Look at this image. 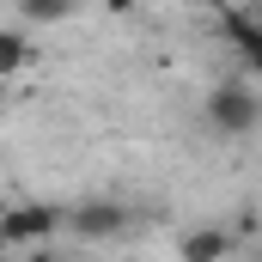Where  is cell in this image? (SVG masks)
I'll list each match as a JSON object with an SVG mask.
<instances>
[{
    "instance_id": "1",
    "label": "cell",
    "mask_w": 262,
    "mask_h": 262,
    "mask_svg": "<svg viewBox=\"0 0 262 262\" xmlns=\"http://www.w3.org/2000/svg\"><path fill=\"white\" fill-rule=\"evenodd\" d=\"M61 226H67V213L49 207V201H6V213H0V250H12V244L43 250Z\"/></svg>"
},
{
    "instance_id": "2",
    "label": "cell",
    "mask_w": 262,
    "mask_h": 262,
    "mask_svg": "<svg viewBox=\"0 0 262 262\" xmlns=\"http://www.w3.org/2000/svg\"><path fill=\"white\" fill-rule=\"evenodd\" d=\"M207 122L220 134H256L262 128V98L244 85V79H220L213 98H207Z\"/></svg>"
},
{
    "instance_id": "3",
    "label": "cell",
    "mask_w": 262,
    "mask_h": 262,
    "mask_svg": "<svg viewBox=\"0 0 262 262\" xmlns=\"http://www.w3.org/2000/svg\"><path fill=\"white\" fill-rule=\"evenodd\" d=\"M67 226H73L79 238H116V232L128 226V207H122V201H85V207L67 213Z\"/></svg>"
},
{
    "instance_id": "4",
    "label": "cell",
    "mask_w": 262,
    "mask_h": 262,
    "mask_svg": "<svg viewBox=\"0 0 262 262\" xmlns=\"http://www.w3.org/2000/svg\"><path fill=\"white\" fill-rule=\"evenodd\" d=\"M183 262H226L232 256V232H220V226H195V232H183Z\"/></svg>"
},
{
    "instance_id": "5",
    "label": "cell",
    "mask_w": 262,
    "mask_h": 262,
    "mask_svg": "<svg viewBox=\"0 0 262 262\" xmlns=\"http://www.w3.org/2000/svg\"><path fill=\"white\" fill-rule=\"evenodd\" d=\"M226 37H232L238 55L262 73V18H256V12H226Z\"/></svg>"
},
{
    "instance_id": "6",
    "label": "cell",
    "mask_w": 262,
    "mask_h": 262,
    "mask_svg": "<svg viewBox=\"0 0 262 262\" xmlns=\"http://www.w3.org/2000/svg\"><path fill=\"white\" fill-rule=\"evenodd\" d=\"M25 67H31V37L25 31H0V79H12Z\"/></svg>"
},
{
    "instance_id": "7",
    "label": "cell",
    "mask_w": 262,
    "mask_h": 262,
    "mask_svg": "<svg viewBox=\"0 0 262 262\" xmlns=\"http://www.w3.org/2000/svg\"><path fill=\"white\" fill-rule=\"evenodd\" d=\"M18 12L31 25H61V18H73V0H18Z\"/></svg>"
},
{
    "instance_id": "8",
    "label": "cell",
    "mask_w": 262,
    "mask_h": 262,
    "mask_svg": "<svg viewBox=\"0 0 262 262\" xmlns=\"http://www.w3.org/2000/svg\"><path fill=\"white\" fill-rule=\"evenodd\" d=\"M25 262H55V256H49V244H43V250H31V256H25Z\"/></svg>"
}]
</instances>
